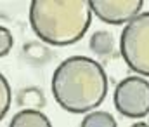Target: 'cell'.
<instances>
[{"mask_svg": "<svg viewBox=\"0 0 149 127\" xmlns=\"http://www.w3.org/2000/svg\"><path fill=\"white\" fill-rule=\"evenodd\" d=\"M92 14L108 25H127L141 14L142 0H90Z\"/></svg>", "mask_w": 149, "mask_h": 127, "instance_id": "5", "label": "cell"}, {"mask_svg": "<svg viewBox=\"0 0 149 127\" xmlns=\"http://www.w3.org/2000/svg\"><path fill=\"white\" fill-rule=\"evenodd\" d=\"M80 127H118V126H116V120H114V117L111 113L102 112V110H94L81 120Z\"/></svg>", "mask_w": 149, "mask_h": 127, "instance_id": "8", "label": "cell"}, {"mask_svg": "<svg viewBox=\"0 0 149 127\" xmlns=\"http://www.w3.org/2000/svg\"><path fill=\"white\" fill-rule=\"evenodd\" d=\"M130 127H149V124H146V122H135L134 126H130Z\"/></svg>", "mask_w": 149, "mask_h": 127, "instance_id": "11", "label": "cell"}, {"mask_svg": "<svg viewBox=\"0 0 149 127\" xmlns=\"http://www.w3.org/2000/svg\"><path fill=\"white\" fill-rule=\"evenodd\" d=\"M120 52L132 72L149 77V12H141L125 25L120 37Z\"/></svg>", "mask_w": 149, "mask_h": 127, "instance_id": "3", "label": "cell"}, {"mask_svg": "<svg viewBox=\"0 0 149 127\" xmlns=\"http://www.w3.org/2000/svg\"><path fill=\"white\" fill-rule=\"evenodd\" d=\"M9 127H52L49 117L45 113H42L40 110H33V108H28V110H21L17 112Z\"/></svg>", "mask_w": 149, "mask_h": 127, "instance_id": "6", "label": "cell"}, {"mask_svg": "<svg viewBox=\"0 0 149 127\" xmlns=\"http://www.w3.org/2000/svg\"><path fill=\"white\" fill-rule=\"evenodd\" d=\"M90 21L88 0H33L30 4L31 30L50 45L76 44L87 33Z\"/></svg>", "mask_w": 149, "mask_h": 127, "instance_id": "2", "label": "cell"}, {"mask_svg": "<svg viewBox=\"0 0 149 127\" xmlns=\"http://www.w3.org/2000/svg\"><path fill=\"white\" fill-rule=\"evenodd\" d=\"M12 45H14V39H12L10 30L5 26H0V58L7 56L10 52Z\"/></svg>", "mask_w": 149, "mask_h": 127, "instance_id": "10", "label": "cell"}, {"mask_svg": "<svg viewBox=\"0 0 149 127\" xmlns=\"http://www.w3.org/2000/svg\"><path fill=\"white\" fill-rule=\"evenodd\" d=\"M113 47H114V40L109 32H104V30L95 32L90 39V49L99 56H106L113 52Z\"/></svg>", "mask_w": 149, "mask_h": 127, "instance_id": "7", "label": "cell"}, {"mask_svg": "<svg viewBox=\"0 0 149 127\" xmlns=\"http://www.w3.org/2000/svg\"><path fill=\"white\" fill-rule=\"evenodd\" d=\"M108 75L104 68L87 56L64 59L52 75V96L70 113H90L99 108L108 94Z\"/></svg>", "mask_w": 149, "mask_h": 127, "instance_id": "1", "label": "cell"}, {"mask_svg": "<svg viewBox=\"0 0 149 127\" xmlns=\"http://www.w3.org/2000/svg\"><path fill=\"white\" fill-rule=\"evenodd\" d=\"M114 108L127 119H144L149 115V80L139 75L125 77L113 94Z\"/></svg>", "mask_w": 149, "mask_h": 127, "instance_id": "4", "label": "cell"}, {"mask_svg": "<svg viewBox=\"0 0 149 127\" xmlns=\"http://www.w3.org/2000/svg\"><path fill=\"white\" fill-rule=\"evenodd\" d=\"M10 101H12L10 84H9L7 79L0 73V120L7 115V112H9V108H10Z\"/></svg>", "mask_w": 149, "mask_h": 127, "instance_id": "9", "label": "cell"}]
</instances>
